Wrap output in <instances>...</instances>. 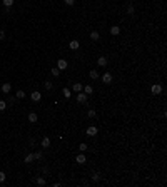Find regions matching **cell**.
I'll list each match as a JSON object with an SVG mask.
<instances>
[{
    "instance_id": "cell-16",
    "label": "cell",
    "mask_w": 167,
    "mask_h": 187,
    "mask_svg": "<svg viewBox=\"0 0 167 187\" xmlns=\"http://www.w3.org/2000/svg\"><path fill=\"white\" fill-rule=\"evenodd\" d=\"M49 145H50V139H49V137H44V139H42V147L47 149Z\"/></svg>"
},
{
    "instance_id": "cell-17",
    "label": "cell",
    "mask_w": 167,
    "mask_h": 187,
    "mask_svg": "<svg viewBox=\"0 0 167 187\" xmlns=\"http://www.w3.org/2000/svg\"><path fill=\"white\" fill-rule=\"evenodd\" d=\"M82 90H84V94H87V95H90V94L94 92V89L90 87V85H84V89H82Z\"/></svg>"
},
{
    "instance_id": "cell-23",
    "label": "cell",
    "mask_w": 167,
    "mask_h": 187,
    "mask_svg": "<svg viewBox=\"0 0 167 187\" xmlns=\"http://www.w3.org/2000/svg\"><path fill=\"white\" fill-rule=\"evenodd\" d=\"M3 2V7H12L13 5V0H2Z\"/></svg>"
},
{
    "instance_id": "cell-30",
    "label": "cell",
    "mask_w": 167,
    "mask_h": 187,
    "mask_svg": "<svg viewBox=\"0 0 167 187\" xmlns=\"http://www.w3.org/2000/svg\"><path fill=\"white\" fill-rule=\"evenodd\" d=\"M64 2H65V5H74L75 0H64Z\"/></svg>"
},
{
    "instance_id": "cell-3",
    "label": "cell",
    "mask_w": 167,
    "mask_h": 187,
    "mask_svg": "<svg viewBox=\"0 0 167 187\" xmlns=\"http://www.w3.org/2000/svg\"><path fill=\"white\" fill-rule=\"evenodd\" d=\"M30 99H32L34 102H39V100L42 99V94H40V92H37V90H35V92H32V94H30Z\"/></svg>"
},
{
    "instance_id": "cell-26",
    "label": "cell",
    "mask_w": 167,
    "mask_h": 187,
    "mask_svg": "<svg viewBox=\"0 0 167 187\" xmlns=\"http://www.w3.org/2000/svg\"><path fill=\"white\" fill-rule=\"evenodd\" d=\"M7 109V102L5 100H0V110H5Z\"/></svg>"
},
{
    "instance_id": "cell-20",
    "label": "cell",
    "mask_w": 167,
    "mask_h": 187,
    "mask_svg": "<svg viewBox=\"0 0 167 187\" xmlns=\"http://www.w3.org/2000/svg\"><path fill=\"white\" fill-rule=\"evenodd\" d=\"M50 72H52V75H53V77H58V74H60V70H58L57 67H52Z\"/></svg>"
},
{
    "instance_id": "cell-34",
    "label": "cell",
    "mask_w": 167,
    "mask_h": 187,
    "mask_svg": "<svg viewBox=\"0 0 167 187\" xmlns=\"http://www.w3.org/2000/svg\"><path fill=\"white\" fill-rule=\"evenodd\" d=\"M5 180V174H3V172H0V182H3Z\"/></svg>"
},
{
    "instance_id": "cell-9",
    "label": "cell",
    "mask_w": 167,
    "mask_h": 187,
    "mask_svg": "<svg viewBox=\"0 0 167 187\" xmlns=\"http://www.w3.org/2000/svg\"><path fill=\"white\" fill-rule=\"evenodd\" d=\"M69 47H70L72 50H77V49L80 47V42H79V40H70V44H69Z\"/></svg>"
},
{
    "instance_id": "cell-7",
    "label": "cell",
    "mask_w": 167,
    "mask_h": 187,
    "mask_svg": "<svg viewBox=\"0 0 167 187\" xmlns=\"http://www.w3.org/2000/svg\"><path fill=\"white\" fill-rule=\"evenodd\" d=\"M102 82H104V84H110V82H112V75L109 74V72H105V74L102 75Z\"/></svg>"
},
{
    "instance_id": "cell-1",
    "label": "cell",
    "mask_w": 167,
    "mask_h": 187,
    "mask_svg": "<svg viewBox=\"0 0 167 187\" xmlns=\"http://www.w3.org/2000/svg\"><path fill=\"white\" fill-rule=\"evenodd\" d=\"M67 67H69V63H67L65 58H60V60L57 62V69H58V70H65Z\"/></svg>"
},
{
    "instance_id": "cell-13",
    "label": "cell",
    "mask_w": 167,
    "mask_h": 187,
    "mask_svg": "<svg viewBox=\"0 0 167 187\" xmlns=\"http://www.w3.org/2000/svg\"><path fill=\"white\" fill-rule=\"evenodd\" d=\"M10 90H12V85L8 84V82H7V84H3V85H2V92H3V94H8V92H10Z\"/></svg>"
},
{
    "instance_id": "cell-11",
    "label": "cell",
    "mask_w": 167,
    "mask_h": 187,
    "mask_svg": "<svg viewBox=\"0 0 167 187\" xmlns=\"http://www.w3.org/2000/svg\"><path fill=\"white\" fill-rule=\"evenodd\" d=\"M100 39V34H99V32H90V40H94V42H97V40Z\"/></svg>"
},
{
    "instance_id": "cell-22",
    "label": "cell",
    "mask_w": 167,
    "mask_h": 187,
    "mask_svg": "<svg viewBox=\"0 0 167 187\" xmlns=\"http://www.w3.org/2000/svg\"><path fill=\"white\" fill-rule=\"evenodd\" d=\"M79 149H80V152H85V150H87V149H89V145H87V144H85V142H82V144H80V145H79Z\"/></svg>"
},
{
    "instance_id": "cell-15",
    "label": "cell",
    "mask_w": 167,
    "mask_h": 187,
    "mask_svg": "<svg viewBox=\"0 0 167 187\" xmlns=\"http://www.w3.org/2000/svg\"><path fill=\"white\" fill-rule=\"evenodd\" d=\"M34 161H35V159H34V154H27V156H25V161H24V162H25V164H32Z\"/></svg>"
},
{
    "instance_id": "cell-14",
    "label": "cell",
    "mask_w": 167,
    "mask_h": 187,
    "mask_svg": "<svg viewBox=\"0 0 167 187\" xmlns=\"http://www.w3.org/2000/svg\"><path fill=\"white\" fill-rule=\"evenodd\" d=\"M110 34H112V35H119V34H120V27H117V25L110 27Z\"/></svg>"
},
{
    "instance_id": "cell-5",
    "label": "cell",
    "mask_w": 167,
    "mask_h": 187,
    "mask_svg": "<svg viewBox=\"0 0 167 187\" xmlns=\"http://www.w3.org/2000/svg\"><path fill=\"white\" fill-rule=\"evenodd\" d=\"M82 89H84V85L82 84H79V82H75L74 85H72V90H74L75 94H79V92H82Z\"/></svg>"
},
{
    "instance_id": "cell-33",
    "label": "cell",
    "mask_w": 167,
    "mask_h": 187,
    "mask_svg": "<svg viewBox=\"0 0 167 187\" xmlns=\"http://www.w3.org/2000/svg\"><path fill=\"white\" fill-rule=\"evenodd\" d=\"M3 39H5V32L0 30V40H3Z\"/></svg>"
},
{
    "instance_id": "cell-8",
    "label": "cell",
    "mask_w": 167,
    "mask_h": 187,
    "mask_svg": "<svg viewBox=\"0 0 167 187\" xmlns=\"http://www.w3.org/2000/svg\"><path fill=\"white\" fill-rule=\"evenodd\" d=\"M75 161H77V164H80V165H82V164H85V162H87V157H85L84 154H79V156L75 157Z\"/></svg>"
},
{
    "instance_id": "cell-4",
    "label": "cell",
    "mask_w": 167,
    "mask_h": 187,
    "mask_svg": "<svg viewBox=\"0 0 167 187\" xmlns=\"http://www.w3.org/2000/svg\"><path fill=\"white\" fill-rule=\"evenodd\" d=\"M87 97H89L87 94H82V92H79V94H77V100H79L80 104H85V102H87Z\"/></svg>"
},
{
    "instance_id": "cell-10",
    "label": "cell",
    "mask_w": 167,
    "mask_h": 187,
    "mask_svg": "<svg viewBox=\"0 0 167 187\" xmlns=\"http://www.w3.org/2000/svg\"><path fill=\"white\" fill-rule=\"evenodd\" d=\"M37 120H39L37 114H35V112H30V114H29V122H32V124H35Z\"/></svg>"
},
{
    "instance_id": "cell-6",
    "label": "cell",
    "mask_w": 167,
    "mask_h": 187,
    "mask_svg": "<svg viewBox=\"0 0 167 187\" xmlns=\"http://www.w3.org/2000/svg\"><path fill=\"white\" fill-rule=\"evenodd\" d=\"M87 135H89V137H94V135H97V127L90 125L89 129H87Z\"/></svg>"
},
{
    "instance_id": "cell-27",
    "label": "cell",
    "mask_w": 167,
    "mask_h": 187,
    "mask_svg": "<svg viewBox=\"0 0 167 187\" xmlns=\"http://www.w3.org/2000/svg\"><path fill=\"white\" fill-rule=\"evenodd\" d=\"M87 115H89L90 119H94V117H95V110H94V109H90V110L87 112Z\"/></svg>"
},
{
    "instance_id": "cell-24",
    "label": "cell",
    "mask_w": 167,
    "mask_h": 187,
    "mask_svg": "<svg viewBox=\"0 0 167 187\" xmlns=\"http://www.w3.org/2000/svg\"><path fill=\"white\" fill-rule=\"evenodd\" d=\"M70 95H72L70 89H64V97H65V99H70Z\"/></svg>"
},
{
    "instance_id": "cell-21",
    "label": "cell",
    "mask_w": 167,
    "mask_h": 187,
    "mask_svg": "<svg viewBox=\"0 0 167 187\" xmlns=\"http://www.w3.org/2000/svg\"><path fill=\"white\" fill-rule=\"evenodd\" d=\"M90 79H99V72L97 70H90Z\"/></svg>"
},
{
    "instance_id": "cell-31",
    "label": "cell",
    "mask_w": 167,
    "mask_h": 187,
    "mask_svg": "<svg viewBox=\"0 0 167 187\" xmlns=\"http://www.w3.org/2000/svg\"><path fill=\"white\" fill-rule=\"evenodd\" d=\"M127 12L130 13V15H134V12H135V10H134V7H132V5H129V8H127Z\"/></svg>"
},
{
    "instance_id": "cell-19",
    "label": "cell",
    "mask_w": 167,
    "mask_h": 187,
    "mask_svg": "<svg viewBox=\"0 0 167 187\" xmlns=\"http://www.w3.org/2000/svg\"><path fill=\"white\" fill-rule=\"evenodd\" d=\"M15 97H17V99H25V92H24V90H17Z\"/></svg>"
},
{
    "instance_id": "cell-29",
    "label": "cell",
    "mask_w": 167,
    "mask_h": 187,
    "mask_svg": "<svg viewBox=\"0 0 167 187\" xmlns=\"http://www.w3.org/2000/svg\"><path fill=\"white\" fill-rule=\"evenodd\" d=\"M52 87H53L52 82H45V89H47V90H52Z\"/></svg>"
},
{
    "instance_id": "cell-2",
    "label": "cell",
    "mask_w": 167,
    "mask_h": 187,
    "mask_svg": "<svg viewBox=\"0 0 167 187\" xmlns=\"http://www.w3.org/2000/svg\"><path fill=\"white\" fill-rule=\"evenodd\" d=\"M150 90H152V94H154V95H159V94H162V85L160 84H154Z\"/></svg>"
},
{
    "instance_id": "cell-12",
    "label": "cell",
    "mask_w": 167,
    "mask_h": 187,
    "mask_svg": "<svg viewBox=\"0 0 167 187\" xmlns=\"http://www.w3.org/2000/svg\"><path fill=\"white\" fill-rule=\"evenodd\" d=\"M97 63H99V67H105L107 65V58L105 57H99L97 58Z\"/></svg>"
},
{
    "instance_id": "cell-28",
    "label": "cell",
    "mask_w": 167,
    "mask_h": 187,
    "mask_svg": "<svg viewBox=\"0 0 167 187\" xmlns=\"http://www.w3.org/2000/svg\"><path fill=\"white\" fill-rule=\"evenodd\" d=\"M34 159H35V161H39V159H42V152H35V154H34Z\"/></svg>"
},
{
    "instance_id": "cell-32",
    "label": "cell",
    "mask_w": 167,
    "mask_h": 187,
    "mask_svg": "<svg viewBox=\"0 0 167 187\" xmlns=\"http://www.w3.org/2000/svg\"><path fill=\"white\" fill-rule=\"evenodd\" d=\"M15 100H17V97H10V99H8V104L12 105V104H15Z\"/></svg>"
},
{
    "instance_id": "cell-25",
    "label": "cell",
    "mask_w": 167,
    "mask_h": 187,
    "mask_svg": "<svg viewBox=\"0 0 167 187\" xmlns=\"http://www.w3.org/2000/svg\"><path fill=\"white\" fill-rule=\"evenodd\" d=\"M92 180H94V182H99V180H100V174H99V172H95V174L92 175Z\"/></svg>"
},
{
    "instance_id": "cell-18",
    "label": "cell",
    "mask_w": 167,
    "mask_h": 187,
    "mask_svg": "<svg viewBox=\"0 0 167 187\" xmlns=\"http://www.w3.org/2000/svg\"><path fill=\"white\" fill-rule=\"evenodd\" d=\"M35 184H37V185H45L47 182H45L44 177H37V179H35Z\"/></svg>"
}]
</instances>
